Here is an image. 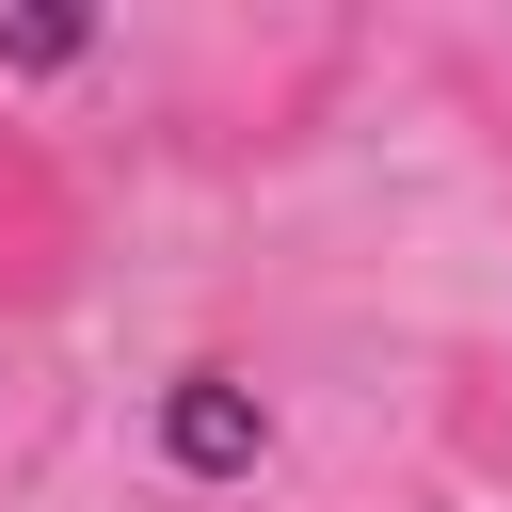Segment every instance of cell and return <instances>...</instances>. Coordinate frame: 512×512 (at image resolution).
I'll return each mask as SVG.
<instances>
[{
    "label": "cell",
    "instance_id": "1",
    "mask_svg": "<svg viewBox=\"0 0 512 512\" xmlns=\"http://www.w3.org/2000/svg\"><path fill=\"white\" fill-rule=\"evenodd\" d=\"M80 256H96V192H80V160H64L48 128L0 112V320H48V304L80 288Z\"/></svg>",
    "mask_w": 512,
    "mask_h": 512
}]
</instances>
